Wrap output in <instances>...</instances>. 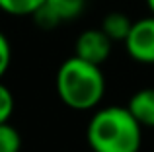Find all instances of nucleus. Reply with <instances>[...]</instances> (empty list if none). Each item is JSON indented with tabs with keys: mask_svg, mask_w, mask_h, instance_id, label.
Listing matches in <instances>:
<instances>
[{
	"mask_svg": "<svg viewBox=\"0 0 154 152\" xmlns=\"http://www.w3.org/2000/svg\"><path fill=\"white\" fill-rule=\"evenodd\" d=\"M86 138L94 152H139L143 125L127 107L107 105L92 115Z\"/></svg>",
	"mask_w": 154,
	"mask_h": 152,
	"instance_id": "obj_1",
	"label": "nucleus"
},
{
	"mask_svg": "<svg viewBox=\"0 0 154 152\" xmlns=\"http://www.w3.org/2000/svg\"><path fill=\"white\" fill-rule=\"evenodd\" d=\"M57 94L66 107L88 111L100 105L105 94V76L100 65L80 57H70L59 66Z\"/></svg>",
	"mask_w": 154,
	"mask_h": 152,
	"instance_id": "obj_2",
	"label": "nucleus"
},
{
	"mask_svg": "<svg viewBox=\"0 0 154 152\" xmlns=\"http://www.w3.org/2000/svg\"><path fill=\"white\" fill-rule=\"evenodd\" d=\"M123 43L133 61L140 65H154V16L133 22Z\"/></svg>",
	"mask_w": 154,
	"mask_h": 152,
	"instance_id": "obj_3",
	"label": "nucleus"
},
{
	"mask_svg": "<svg viewBox=\"0 0 154 152\" xmlns=\"http://www.w3.org/2000/svg\"><path fill=\"white\" fill-rule=\"evenodd\" d=\"M86 8V0H45L33 20L43 29H53L63 22L76 20Z\"/></svg>",
	"mask_w": 154,
	"mask_h": 152,
	"instance_id": "obj_4",
	"label": "nucleus"
},
{
	"mask_svg": "<svg viewBox=\"0 0 154 152\" xmlns=\"http://www.w3.org/2000/svg\"><path fill=\"white\" fill-rule=\"evenodd\" d=\"M111 45L113 41L102 31V27L98 29H86L78 35L74 43V55L88 62L100 65L105 62L111 55Z\"/></svg>",
	"mask_w": 154,
	"mask_h": 152,
	"instance_id": "obj_5",
	"label": "nucleus"
},
{
	"mask_svg": "<svg viewBox=\"0 0 154 152\" xmlns=\"http://www.w3.org/2000/svg\"><path fill=\"white\" fill-rule=\"evenodd\" d=\"M127 109L143 127H154V88L135 92L127 103Z\"/></svg>",
	"mask_w": 154,
	"mask_h": 152,
	"instance_id": "obj_6",
	"label": "nucleus"
},
{
	"mask_svg": "<svg viewBox=\"0 0 154 152\" xmlns=\"http://www.w3.org/2000/svg\"><path fill=\"white\" fill-rule=\"evenodd\" d=\"M131 26H133V22L127 18V14H123V12H111V14H107L102 20V26L100 27L115 43V41H125L127 39L129 31H131Z\"/></svg>",
	"mask_w": 154,
	"mask_h": 152,
	"instance_id": "obj_7",
	"label": "nucleus"
},
{
	"mask_svg": "<svg viewBox=\"0 0 154 152\" xmlns=\"http://www.w3.org/2000/svg\"><path fill=\"white\" fill-rule=\"evenodd\" d=\"M45 0H0V10L10 16H33Z\"/></svg>",
	"mask_w": 154,
	"mask_h": 152,
	"instance_id": "obj_8",
	"label": "nucleus"
},
{
	"mask_svg": "<svg viewBox=\"0 0 154 152\" xmlns=\"http://www.w3.org/2000/svg\"><path fill=\"white\" fill-rule=\"evenodd\" d=\"M22 148V137L18 129L10 123H0V152H20Z\"/></svg>",
	"mask_w": 154,
	"mask_h": 152,
	"instance_id": "obj_9",
	"label": "nucleus"
},
{
	"mask_svg": "<svg viewBox=\"0 0 154 152\" xmlns=\"http://www.w3.org/2000/svg\"><path fill=\"white\" fill-rule=\"evenodd\" d=\"M12 113H14V96L0 82V123L10 121Z\"/></svg>",
	"mask_w": 154,
	"mask_h": 152,
	"instance_id": "obj_10",
	"label": "nucleus"
},
{
	"mask_svg": "<svg viewBox=\"0 0 154 152\" xmlns=\"http://www.w3.org/2000/svg\"><path fill=\"white\" fill-rule=\"evenodd\" d=\"M10 61H12V47H10V41L8 37L0 31V78L6 74L8 66H10Z\"/></svg>",
	"mask_w": 154,
	"mask_h": 152,
	"instance_id": "obj_11",
	"label": "nucleus"
},
{
	"mask_svg": "<svg viewBox=\"0 0 154 152\" xmlns=\"http://www.w3.org/2000/svg\"><path fill=\"white\" fill-rule=\"evenodd\" d=\"M146 6H148V10H150V14L154 16V0H146Z\"/></svg>",
	"mask_w": 154,
	"mask_h": 152,
	"instance_id": "obj_12",
	"label": "nucleus"
}]
</instances>
